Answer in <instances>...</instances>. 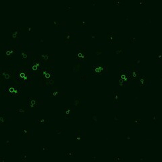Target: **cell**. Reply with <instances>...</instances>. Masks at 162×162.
Segmentation results:
<instances>
[{
  "mask_svg": "<svg viewBox=\"0 0 162 162\" xmlns=\"http://www.w3.org/2000/svg\"><path fill=\"white\" fill-rule=\"evenodd\" d=\"M28 107L29 108H35L37 107L39 104L38 99L35 97H30L28 99Z\"/></svg>",
  "mask_w": 162,
  "mask_h": 162,
  "instance_id": "5",
  "label": "cell"
},
{
  "mask_svg": "<svg viewBox=\"0 0 162 162\" xmlns=\"http://www.w3.org/2000/svg\"><path fill=\"white\" fill-rule=\"evenodd\" d=\"M54 77V73L51 70H46L43 72V78L46 81H51Z\"/></svg>",
  "mask_w": 162,
  "mask_h": 162,
  "instance_id": "7",
  "label": "cell"
},
{
  "mask_svg": "<svg viewBox=\"0 0 162 162\" xmlns=\"http://www.w3.org/2000/svg\"><path fill=\"white\" fill-rule=\"evenodd\" d=\"M47 122V120H45V119H41V120H39V123H41V122H43V123H44V122Z\"/></svg>",
  "mask_w": 162,
  "mask_h": 162,
  "instance_id": "14",
  "label": "cell"
},
{
  "mask_svg": "<svg viewBox=\"0 0 162 162\" xmlns=\"http://www.w3.org/2000/svg\"><path fill=\"white\" fill-rule=\"evenodd\" d=\"M1 78L3 81H9L12 79V73L9 70H3L1 71Z\"/></svg>",
  "mask_w": 162,
  "mask_h": 162,
  "instance_id": "4",
  "label": "cell"
},
{
  "mask_svg": "<svg viewBox=\"0 0 162 162\" xmlns=\"http://www.w3.org/2000/svg\"><path fill=\"white\" fill-rule=\"evenodd\" d=\"M139 82H140V84H141V86H145L146 85V84H147V78H146V77L145 76H140V77H139Z\"/></svg>",
  "mask_w": 162,
  "mask_h": 162,
  "instance_id": "10",
  "label": "cell"
},
{
  "mask_svg": "<svg viewBox=\"0 0 162 162\" xmlns=\"http://www.w3.org/2000/svg\"><path fill=\"white\" fill-rule=\"evenodd\" d=\"M6 90L12 96H18L21 94V89L18 87H9L6 89Z\"/></svg>",
  "mask_w": 162,
  "mask_h": 162,
  "instance_id": "2",
  "label": "cell"
},
{
  "mask_svg": "<svg viewBox=\"0 0 162 162\" xmlns=\"http://www.w3.org/2000/svg\"><path fill=\"white\" fill-rule=\"evenodd\" d=\"M33 68L34 69L41 70L43 68V62L40 59H35V60H33Z\"/></svg>",
  "mask_w": 162,
  "mask_h": 162,
  "instance_id": "6",
  "label": "cell"
},
{
  "mask_svg": "<svg viewBox=\"0 0 162 162\" xmlns=\"http://www.w3.org/2000/svg\"><path fill=\"white\" fill-rule=\"evenodd\" d=\"M1 78H0V88H1Z\"/></svg>",
  "mask_w": 162,
  "mask_h": 162,
  "instance_id": "16",
  "label": "cell"
},
{
  "mask_svg": "<svg viewBox=\"0 0 162 162\" xmlns=\"http://www.w3.org/2000/svg\"><path fill=\"white\" fill-rule=\"evenodd\" d=\"M18 35H19V31H18V30H15L12 32V36H13V38H16V37H18Z\"/></svg>",
  "mask_w": 162,
  "mask_h": 162,
  "instance_id": "11",
  "label": "cell"
},
{
  "mask_svg": "<svg viewBox=\"0 0 162 162\" xmlns=\"http://www.w3.org/2000/svg\"><path fill=\"white\" fill-rule=\"evenodd\" d=\"M59 95V91H57V90H53L51 93V97H56L58 96Z\"/></svg>",
  "mask_w": 162,
  "mask_h": 162,
  "instance_id": "13",
  "label": "cell"
},
{
  "mask_svg": "<svg viewBox=\"0 0 162 162\" xmlns=\"http://www.w3.org/2000/svg\"><path fill=\"white\" fill-rule=\"evenodd\" d=\"M120 78L122 79V81H127L129 80L130 78V76H129V73L127 72L126 71H122V72H120Z\"/></svg>",
  "mask_w": 162,
  "mask_h": 162,
  "instance_id": "9",
  "label": "cell"
},
{
  "mask_svg": "<svg viewBox=\"0 0 162 162\" xmlns=\"http://www.w3.org/2000/svg\"><path fill=\"white\" fill-rule=\"evenodd\" d=\"M130 78H131L133 81H138L140 77V74L136 70H131L129 72Z\"/></svg>",
  "mask_w": 162,
  "mask_h": 162,
  "instance_id": "8",
  "label": "cell"
},
{
  "mask_svg": "<svg viewBox=\"0 0 162 162\" xmlns=\"http://www.w3.org/2000/svg\"><path fill=\"white\" fill-rule=\"evenodd\" d=\"M6 118H5V116L3 115V114H1L0 115V124H3L5 122V120Z\"/></svg>",
  "mask_w": 162,
  "mask_h": 162,
  "instance_id": "12",
  "label": "cell"
},
{
  "mask_svg": "<svg viewBox=\"0 0 162 162\" xmlns=\"http://www.w3.org/2000/svg\"><path fill=\"white\" fill-rule=\"evenodd\" d=\"M115 99H116V101H117V93H116L115 94Z\"/></svg>",
  "mask_w": 162,
  "mask_h": 162,
  "instance_id": "15",
  "label": "cell"
},
{
  "mask_svg": "<svg viewBox=\"0 0 162 162\" xmlns=\"http://www.w3.org/2000/svg\"><path fill=\"white\" fill-rule=\"evenodd\" d=\"M16 76L18 81H24L27 78V72L24 69L19 70L16 72Z\"/></svg>",
  "mask_w": 162,
  "mask_h": 162,
  "instance_id": "3",
  "label": "cell"
},
{
  "mask_svg": "<svg viewBox=\"0 0 162 162\" xmlns=\"http://www.w3.org/2000/svg\"><path fill=\"white\" fill-rule=\"evenodd\" d=\"M104 71H105V67L101 64L94 65L92 67V73L93 74V75H101Z\"/></svg>",
  "mask_w": 162,
  "mask_h": 162,
  "instance_id": "1",
  "label": "cell"
}]
</instances>
